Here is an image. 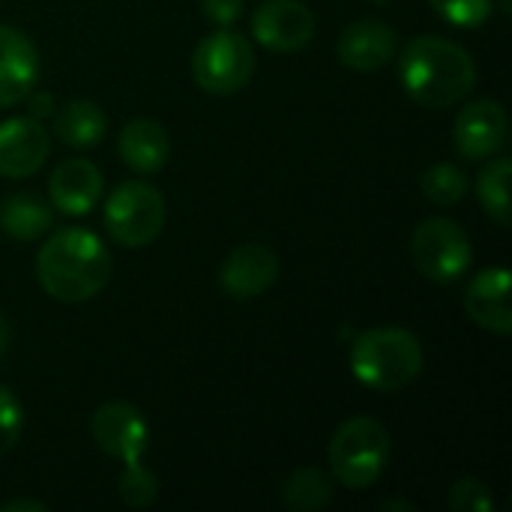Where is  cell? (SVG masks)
Listing matches in <instances>:
<instances>
[{
  "label": "cell",
  "instance_id": "6da1fadb",
  "mask_svg": "<svg viewBox=\"0 0 512 512\" xmlns=\"http://www.w3.org/2000/svg\"><path fill=\"white\" fill-rule=\"evenodd\" d=\"M405 93L426 108H450L477 84V66L465 45L444 36H417L399 57Z\"/></svg>",
  "mask_w": 512,
  "mask_h": 512
},
{
  "label": "cell",
  "instance_id": "7a4b0ae2",
  "mask_svg": "<svg viewBox=\"0 0 512 512\" xmlns=\"http://www.w3.org/2000/svg\"><path fill=\"white\" fill-rule=\"evenodd\" d=\"M36 276L48 297L60 303H87L111 279V255L87 228H60L36 255Z\"/></svg>",
  "mask_w": 512,
  "mask_h": 512
},
{
  "label": "cell",
  "instance_id": "3957f363",
  "mask_svg": "<svg viewBox=\"0 0 512 512\" xmlns=\"http://www.w3.org/2000/svg\"><path fill=\"white\" fill-rule=\"evenodd\" d=\"M351 372L360 384L378 393L405 390L423 372L420 339L402 327L366 330L351 345Z\"/></svg>",
  "mask_w": 512,
  "mask_h": 512
},
{
  "label": "cell",
  "instance_id": "277c9868",
  "mask_svg": "<svg viewBox=\"0 0 512 512\" xmlns=\"http://www.w3.org/2000/svg\"><path fill=\"white\" fill-rule=\"evenodd\" d=\"M393 456V438L384 423L372 417H351L345 420L330 438V471L336 483L351 492H363L381 480Z\"/></svg>",
  "mask_w": 512,
  "mask_h": 512
},
{
  "label": "cell",
  "instance_id": "5b68a950",
  "mask_svg": "<svg viewBox=\"0 0 512 512\" xmlns=\"http://www.w3.org/2000/svg\"><path fill=\"white\" fill-rule=\"evenodd\" d=\"M255 72V48L234 27H219L204 36L192 54V75L201 90L213 96H228L243 90Z\"/></svg>",
  "mask_w": 512,
  "mask_h": 512
},
{
  "label": "cell",
  "instance_id": "8992f818",
  "mask_svg": "<svg viewBox=\"0 0 512 512\" xmlns=\"http://www.w3.org/2000/svg\"><path fill=\"white\" fill-rule=\"evenodd\" d=\"M165 228V198L147 180L120 183L105 201V231L126 249L153 243Z\"/></svg>",
  "mask_w": 512,
  "mask_h": 512
},
{
  "label": "cell",
  "instance_id": "52a82bcc",
  "mask_svg": "<svg viewBox=\"0 0 512 512\" xmlns=\"http://www.w3.org/2000/svg\"><path fill=\"white\" fill-rule=\"evenodd\" d=\"M411 258L423 279L450 285L468 273L474 252H471V240H468L465 228H459L453 219L435 216L414 228Z\"/></svg>",
  "mask_w": 512,
  "mask_h": 512
},
{
  "label": "cell",
  "instance_id": "ba28073f",
  "mask_svg": "<svg viewBox=\"0 0 512 512\" xmlns=\"http://www.w3.org/2000/svg\"><path fill=\"white\" fill-rule=\"evenodd\" d=\"M90 432L96 447L123 465L144 462V453L150 447V426L144 414L129 402H105L102 408H96Z\"/></svg>",
  "mask_w": 512,
  "mask_h": 512
},
{
  "label": "cell",
  "instance_id": "9c48e42d",
  "mask_svg": "<svg viewBox=\"0 0 512 512\" xmlns=\"http://www.w3.org/2000/svg\"><path fill=\"white\" fill-rule=\"evenodd\" d=\"M252 36L270 51H297L315 36V12L303 0H264L252 12Z\"/></svg>",
  "mask_w": 512,
  "mask_h": 512
},
{
  "label": "cell",
  "instance_id": "30bf717a",
  "mask_svg": "<svg viewBox=\"0 0 512 512\" xmlns=\"http://www.w3.org/2000/svg\"><path fill=\"white\" fill-rule=\"evenodd\" d=\"M279 279V258L264 243H243L231 249L219 270V288L231 300H255Z\"/></svg>",
  "mask_w": 512,
  "mask_h": 512
},
{
  "label": "cell",
  "instance_id": "8fae6325",
  "mask_svg": "<svg viewBox=\"0 0 512 512\" xmlns=\"http://www.w3.org/2000/svg\"><path fill=\"white\" fill-rule=\"evenodd\" d=\"M507 132H510V120L504 105L495 99H477L459 111L453 138H456V150L465 159L480 162V159H492L504 147Z\"/></svg>",
  "mask_w": 512,
  "mask_h": 512
},
{
  "label": "cell",
  "instance_id": "7c38bea8",
  "mask_svg": "<svg viewBox=\"0 0 512 512\" xmlns=\"http://www.w3.org/2000/svg\"><path fill=\"white\" fill-rule=\"evenodd\" d=\"M51 153V138L36 117H9L0 123V177H33Z\"/></svg>",
  "mask_w": 512,
  "mask_h": 512
},
{
  "label": "cell",
  "instance_id": "4fadbf2b",
  "mask_svg": "<svg viewBox=\"0 0 512 512\" xmlns=\"http://www.w3.org/2000/svg\"><path fill=\"white\" fill-rule=\"evenodd\" d=\"M102 198V174L90 159H63L48 177V201L66 216H87Z\"/></svg>",
  "mask_w": 512,
  "mask_h": 512
},
{
  "label": "cell",
  "instance_id": "5bb4252c",
  "mask_svg": "<svg viewBox=\"0 0 512 512\" xmlns=\"http://www.w3.org/2000/svg\"><path fill=\"white\" fill-rule=\"evenodd\" d=\"M465 312L477 327L498 333V336H510V270L507 267H489V270L477 273L465 291Z\"/></svg>",
  "mask_w": 512,
  "mask_h": 512
},
{
  "label": "cell",
  "instance_id": "9a60e30c",
  "mask_svg": "<svg viewBox=\"0 0 512 512\" xmlns=\"http://www.w3.org/2000/svg\"><path fill=\"white\" fill-rule=\"evenodd\" d=\"M39 78L36 45L15 27L0 24V108L18 105L30 96Z\"/></svg>",
  "mask_w": 512,
  "mask_h": 512
},
{
  "label": "cell",
  "instance_id": "2e32d148",
  "mask_svg": "<svg viewBox=\"0 0 512 512\" xmlns=\"http://www.w3.org/2000/svg\"><path fill=\"white\" fill-rule=\"evenodd\" d=\"M336 54L348 69L375 72L396 57V30L381 18H360L345 27Z\"/></svg>",
  "mask_w": 512,
  "mask_h": 512
},
{
  "label": "cell",
  "instance_id": "e0dca14e",
  "mask_svg": "<svg viewBox=\"0 0 512 512\" xmlns=\"http://www.w3.org/2000/svg\"><path fill=\"white\" fill-rule=\"evenodd\" d=\"M117 150L135 174H156L171 156V138L162 123L138 117L123 126Z\"/></svg>",
  "mask_w": 512,
  "mask_h": 512
},
{
  "label": "cell",
  "instance_id": "ac0fdd59",
  "mask_svg": "<svg viewBox=\"0 0 512 512\" xmlns=\"http://www.w3.org/2000/svg\"><path fill=\"white\" fill-rule=\"evenodd\" d=\"M54 225V207L33 195V192H18L3 198L0 204V231L12 240H39L42 234H48Z\"/></svg>",
  "mask_w": 512,
  "mask_h": 512
},
{
  "label": "cell",
  "instance_id": "d6986e66",
  "mask_svg": "<svg viewBox=\"0 0 512 512\" xmlns=\"http://www.w3.org/2000/svg\"><path fill=\"white\" fill-rule=\"evenodd\" d=\"M108 117L93 99H72L60 111H54V132L63 144L84 150L96 147L105 138Z\"/></svg>",
  "mask_w": 512,
  "mask_h": 512
},
{
  "label": "cell",
  "instance_id": "ffe728a7",
  "mask_svg": "<svg viewBox=\"0 0 512 512\" xmlns=\"http://www.w3.org/2000/svg\"><path fill=\"white\" fill-rule=\"evenodd\" d=\"M282 498L297 512L324 510L333 501V480L318 468H297L282 486Z\"/></svg>",
  "mask_w": 512,
  "mask_h": 512
},
{
  "label": "cell",
  "instance_id": "44dd1931",
  "mask_svg": "<svg viewBox=\"0 0 512 512\" xmlns=\"http://www.w3.org/2000/svg\"><path fill=\"white\" fill-rule=\"evenodd\" d=\"M510 174V159H507V156H498V159H492V162L483 168V174H480V180H477L480 204H483V210H486L501 228L510 225Z\"/></svg>",
  "mask_w": 512,
  "mask_h": 512
},
{
  "label": "cell",
  "instance_id": "7402d4cb",
  "mask_svg": "<svg viewBox=\"0 0 512 512\" xmlns=\"http://www.w3.org/2000/svg\"><path fill=\"white\" fill-rule=\"evenodd\" d=\"M420 189H423V195H426V201H429V204L453 207V204H459V201L465 198V192H468V180H465V174H462L456 165H450V162H438V165H432V168L423 174Z\"/></svg>",
  "mask_w": 512,
  "mask_h": 512
},
{
  "label": "cell",
  "instance_id": "603a6c76",
  "mask_svg": "<svg viewBox=\"0 0 512 512\" xmlns=\"http://www.w3.org/2000/svg\"><path fill=\"white\" fill-rule=\"evenodd\" d=\"M117 495L126 507L144 510L159 498V480L144 462H129L123 465V474L117 480Z\"/></svg>",
  "mask_w": 512,
  "mask_h": 512
},
{
  "label": "cell",
  "instance_id": "cb8c5ba5",
  "mask_svg": "<svg viewBox=\"0 0 512 512\" xmlns=\"http://www.w3.org/2000/svg\"><path fill=\"white\" fill-rule=\"evenodd\" d=\"M432 9L453 27H480L489 21L495 0H429Z\"/></svg>",
  "mask_w": 512,
  "mask_h": 512
},
{
  "label": "cell",
  "instance_id": "d4e9b609",
  "mask_svg": "<svg viewBox=\"0 0 512 512\" xmlns=\"http://www.w3.org/2000/svg\"><path fill=\"white\" fill-rule=\"evenodd\" d=\"M450 510L453 512H492L495 510V501H492V492L486 483L474 480V477H465L459 480L453 489H450Z\"/></svg>",
  "mask_w": 512,
  "mask_h": 512
},
{
  "label": "cell",
  "instance_id": "484cf974",
  "mask_svg": "<svg viewBox=\"0 0 512 512\" xmlns=\"http://www.w3.org/2000/svg\"><path fill=\"white\" fill-rule=\"evenodd\" d=\"M21 432H24V411L18 399L6 387H0V456H6L18 444Z\"/></svg>",
  "mask_w": 512,
  "mask_h": 512
},
{
  "label": "cell",
  "instance_id": "4316f807",
  "mask_svg": "<svg viewBox=\"0 0 512 512\" xmlns=\"http://www.w3.org/2000/svg\"><path fill=\"white\" fill-rule=\"evenodd\" d=\"M201 12L219 27H234L243 15V0H201Z\"/></svg>",
  "mask_w": 512,
  "mask_h": 512
},
{
  "label": "cell",
  "instance_id": "83f0119b",
  "mask_svg": "<svg viewBox=\"0 0 512 512\" xmlns=\"http://www.w3.org/2000/svg\"><path fill=\"white\" fill-rule=\"evenodd\" d=\"M27 108H30V117H36V120H42V117H48V114H54L57 108V102H54V96L51 93H36V90H30V96H27Z\"/></svg>",
  "mask_w": 512,
  "mask_h": 512
},
{
  "label": "cell",
  "instance_id": "f1b7e54d",
  "mask_svg": "<svg viewBox=\"0 0 512 512\" xmlns=\"http://www.w3.org/2000/svg\"><path fill=\"white\" fill-rule=\"evenodd\" d=\"M18 510L45 512L48 507H45L42 501H33V498H18V501H6V504H0V512H18Z\"/></svg>",
  "mask_w": 512,
  "mask_h": 512
},
{
  "label": "cell",
  "instance_id": "f546056e",
  "mask_svg": "<svg viewBox=\"0 0 512 512\" xmlns=\"http://www.w3.org/2000/svg\"><path fill=\"white\" fill-rule=\"evenodd\" d=\"M6 348H9V324H6V318L0 315V357L6 354Z\"/></svg>",
  "mask_w": 512,
  "mask_h": 512
},
{
  "label": "cell",
  "instance_id": "4dcf8cb0",
  "mask_svg": "<svg viewBox=\"0 0 512 512\" xmlns=\"http://www.w3.org/2000/svg\"><path fill=\"white\" fill-rule=\"evenodd\" d=\"M501 12H504V15H510V0H501Z\"/></svg>",
  "mask_w": 512,
  "mask_h": 512
},
{
  "label": "cell",
  "instance_id": "1f68e13d",
  "mask_svg": "<svg viewBox=\"0 0 512 512\" xmlns=\"http://www.w3.org/2000/svg\"><path fill=\"white\" fill-rule=\"evenodd\" d=\"M372 3H390V0H372Z\"/></svg>",
  "mask_w": 512,
  "mask_h": 512
}]
</instances>
